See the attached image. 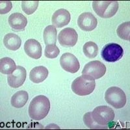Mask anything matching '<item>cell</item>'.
Segmentation results:
<instances>
[{"instance_id":"cell-1","label":"cell","mask_w":130,"mask_h":130,"mask_svg":"<svg viewBox=\"0 0 130 130\" xmlns=\"http://www.w3.org/2000/svg\"><path fill=\"white\" fill-rule=\"evenodd\" d=\"M50 109V102L46 96L39 95L31 100L29 106V115L32 119L40 120L47 115Z\"/></svg>"},{"instance_id":"cell-2","label":"cell","mask_w":130,"mask_h":130,"mask_svg":"<svg viewBox=\"0 0 130 130\" xmlns=\"http://www.w3.org/2000/svg\"><path fill=\"white\" fill-rule=\"evenodd\" d=\"M96 87L95 79L90 76L83 75L77 77L72 84V90L75 94L83 96L89 95Z\"/></svg>"},{"instance_id":"cell-3","label":"cell","mask_w":130,"mask_h":130,"mask_svg":"<svg viewBox=\"0 0 130 130\" xmlns=\"http://www.w3.org/2000/svg\"><path fill=\"white\" fill-rule=\"evenodd\" d=\"M117 1H94L92 7L94 12L103 18H111L118 10Z\"/></svg>"},{"instance_id":"cell-4","label":"cell","mask_w":130,"mask_h":130,"mask_svg":"<svg viewBox=\"0 0 130 130\" xmlns=\"http://www.w3.org/2000/svg\"><path fill=\"white\" fill-rule=\"evenodd\" d=\"M105 100L107 104L116 109H121L126 104V96L124 92L117 87H111L105 92Z\"/></svg>"},{"instance_id":"cell-5","label":"cell","mask_w":130,"mask_h":130,"mask_svg":"<svg viewBox=\"0 0 130 130\" xmlns=\"http://www.w3.org/2000/svg\"><path fill=\"white\" fill-rule=\"evenodd\" d=\"M94 121L102 126H107L114 120L115 114L111 107L105 105L96 107L91 112Z\"/></svg>"},{"instance_id":"cell-6","label":"cell","mask_w":130,"mask_h":130,"mask_svg":"<svg viewBox=\"0 0 130 130\" xmlns=\"http://www.w3.org/2000/svg\"><path fill=\"white\" fill-rule=\"evenodd\" d=\"M124 50L118 44L110 43L105 45L101 52L102 59L107 62H113L118 61L123 57Z\"/></svg>"},{"instance_id":"cell-7","label":"cell","mask_w":130,"mask_h":130,"mask_svg":"<svg viewBox=\"0 0 130 130\" xmlns=\"http://www.w3.org/2000/svg\"><path fill=\"white\" fill-rule=\"evenodd\" d=\"M106 72V67L99 61L89 62L84 67L82 71L83 75L90 76L94 79L101 78Z\"/></svg>"},{"instance_id":"cell-8","label":"cell","mask_w":130,"mask_h":130,"mask_svg":"<svg viewBox=\"0 0 130 130\" xmlns=\"http://www.w3.org/2000/svg\"><path fill=\"white\" fill-rule=\"evenodd\" d=\"M77 32L73 28L67 27L60 31L58 35V40L62 46L73 47L77 42Z\"/></svg>"},{"instance_id":"cell-9","label":"cell","mask_w":130,"mask_h":130,"mask_svg":"<svg viewBox=\"0 0 130 130\" xmlns=\"http://www.w3.org/2000/svg\"><path fill=\"white\" fill-rule=\"evenodd\" d=\"M60 64L65 71L72 74L77 72L80 68L77 59L70 53H65L61 57Z\"/></svg>"},{"instance_id":"cell-10","label":"cell","mask_w":130,"mask_h":130,"mask_svg":"<svg viewBox=\"0 0 130 130\" xmlns=\"http://www.w3.org/2000/svg\"><path fill=\"white\" fill-rule=\"evenodd\" d=\"M26 70L24 67L17 66L14 71L7 77L8 84L10 87L18 88L22 85L26 79Z\"/></svg>"},{"instance_id":"cell-11","label":"cell","mask_w":130,"mask_h":130,"mask_svg":"<svg viewBox=\"0 0 130 130\" xmlns=\"http://www.w3.org/2000/svg\"><path fill=\"white\" fill-rule=\"evenodd\" d=\"M77 24L81 30L91 31L97 26L98 20L91 12H83L79 16Z\"/></svg>"},{"instance_id":"cell-12","label":"cell","mask_w":130,"mask_h":130,"mask_svg":"<svg viewBox=\"0 0 130 130\" xmlns=\"http://www.w3.org/2000/svg\"><path fill=\"white\" fill-rule=\"evenodd\" d=\"M71 20L70 13L64 9H61L56 10L52 18V22L53 25L58 28L63 27L68 25Z\"/></svg>"},{"instance_id":"cell-13","label":"cell","mask_w":130,"mask_h":130,"mask_svg":"<svg viewBox=\"0 0 130 130\" xmlns=\"http://www.w3.org/2000/svg\"><path fill=\"white\" fill-rule=\"evenodd\" d=\"M24 51L30 57L39 59L42 56V46L39 42L35 39H29L25 42Z\"/></svg>"},{"instance_id":"cell-14","label":"cell","mask_w":130,"mask_h":130,"mask_svg":"<svg viewBox=\"0 0 130 130\" xmlns=\"http://www.w3.org/2000/svg\"><path fill=\"white\" fill-rule=\"evenodd\" d=\"M9 24L14 31H24L27 24V20L22 14L15 12L9 17Z\"/></svg>"},{"instance_id":"cell-15","label":"cell","mask_w":130,"mask_h":130,"mask_svg":"<svg viewBox=\"0 0 130 130\" xmlns=\"http://www.w3.org/2000/svg\"><path fill=\"white\" fill-rule=\"evenodd\" d=\"M48 70L43 66L36 67L30 72L29 79L35 83H42L48 76Z\"/></svg>"},{"instance_id":"cell-16","label":"cell","mask_w":130,"mask_h":130,"mask_svg":"<svg viewBox=\"0 0 130 130\" xmlns=\"http://www.w3.org/2000/svg\"><path fill=\"white\" fill-rule=\"evenodd\" d=\"M5 46L12 51H16L20 47L22 44V40L20 37L14 33H8L5 35L3 39Z\"/></svg>"},{"instance_id":"cell-17","label":"cell","mask_w":130,"mask_h":130,"mask_svg":"<svg viewBox=\"0 0 130 130\" xmlns=\"http://www.w3.org/2000/svg\"><path fill=\"white\" fill-rule=\"evenodd\" d=\"M28 93L24 90H20L11 98V105L15 108H22L26 104L28 101Z\"/></svg>"},{"instance_id":"cell-18","label":"cell","mask_w":130,"mask_h":130,"mask_svg":"<svg viewBox=\"0 0 130 130\" xmlns=\"http://www.w3.org/2000/svg\"><path fill=\"white\" fill-rule=\"evenodd\" d=\"M57 29L54 25H48L44 31V41L45 44H55L57 42Z\"/></svg>"},{"instance_id":"cell-19","label":"cell","mask_w":130,"mask_h":130,"mask_svg":"<svg viewBox=\"0 0 130 130\" xmlns=\"http://www.w3.org/2000/svg\"><path fill=\"white\" fill-rule=\"evenodd\" d=\"M16 68V64L12 59L9 57H4L0 61V72L3 74H12Z\"/></svg>"},{"instance_id":"cell-20","label":"cell","mask_w":130,"mask_h":130,"mask_svg":"<svg viewBox=\"0 0 130 130\" xmlns=\"http://www.w3.org/2000/svg\"><path fill=\"white\" fill-rule=\"evenodd\" d=\"M83 50L87 57L92 59L97 56L98 53V46L93 42H87L83 46Z\"/></svg>"},{"instance_id":"cell-21","label":"cell","mask_w":130,"mask_h":130,"mask_svg":"<svg viewBox=\"0 0 130 130\" xmlns=\"http://www.w3.org/2000/svg\"><path fill=\"white\" fill-rule=\"evenodd\" d=\"M117 35L120 39L130 40V22H126L120 24L117 30Z\"/></svg>"},{"instance_id":"cell-22","label":"cell","mask_w":130,"mask_h":130,"mask_svg":"<svg viewBox=\"0 0 130 130\" xmlns=\"http://www.w3.org/2000/svg\"><path fill=\"white\" fill-rule=\"evenodd\" d=\"M39 1H22V9L26 14L31 15L34 13L39 6Z\"/></svg>"},{"instance_id":"cell-23","label":"cell","mask_w":130,"mask_h":130,"mask_svg":"<svg viewBox=\"0 0 130 130\" xmlns=\"http://www.w3.org/2000/svg\"><path fill=\"white\" fill-rule=\"evenodd\" d=\"M83 121L86 126L89 127L90 129H107L108 127L107 126H102L100 124H97L93 120L91 116V112H87L83 116Z\"/></svg>"},{"instance_id":"cell-24","label":"cell","mask_w":130,"mask_h":130,"mask_svg":"<svg viewBox=\"0 0 130 130\" xmlns=\"http://www.w3.org/2000/svg\"><path fill=\"white\" fill-rule=\"evenodd\" d=\"M60 53V50L55 44L47 45L45 47L44 55L48 59H55Z\"/></svg>"},{"instance_id":"cell-25","label":"cell","mask_w":130,"mask_h":130,"mask_svg":"<svg viewBox=\"0 0 130 130\" xmlns=\"http://www.w3.org/2000/svg\"><path fill=\"white\" fill-rule=\"evenodd\" d=\"M12 7V2L10 1H1L0 2V14H5L10 11Z\"/></svg>"}]
</instances>
